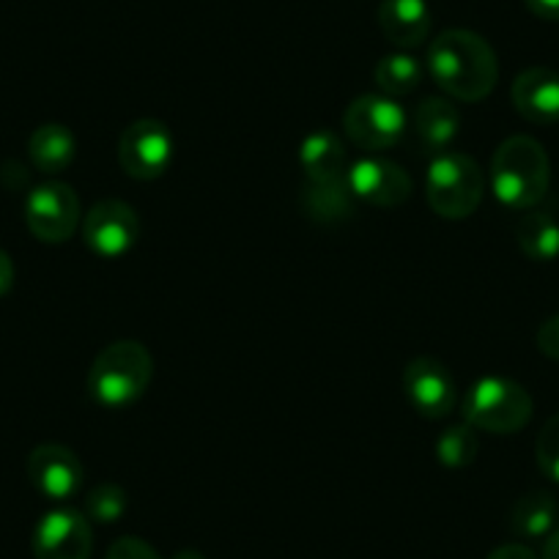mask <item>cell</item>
<instances>
[{
	"mask_svg": "<svg viewBox=\"0 0 559 559\" xmlns=\"http://www.w3.org/2000/svg\"><path fill=\"white\" fill-rule=\"evenodd\" d=\"M428 72L433 83L459 102H480L499 80V63L480 34L450 28L428 47Z\"/></svg>",
	"mask_w": 559,
	"mask_h": 559,
	"instance_id": "obj_1",
	"label": "cell"
},
{
	"mask_svg": "<svg viewBox=\"0 0 559 559\" xmlns=\"http://www.w3.org/2000/svg\"><path fill=\"white\" fill-rule=\"evenodd\" d=\"M491 192L502 206L530 212L540 206L551 185V163L546 148L530 134L502 140L491 157Z\"/></svg>",
	"mask_w": 559,
	"mask_h": 559,
	"instance_id": "obj_2",
	"label": "cell"
},
{
	"mask_svg": "<svg viewBox=\"0 0 559 559\" xmlns=\"http://www.w3.org/2000/svg\"><path fill=\"white\" fill-rule=\"evenodd\" d=\"M154 359L138 341H116L96 354L88 370V395L105 408L132 406L148 390Z\"/></svg>",
	"mask_w": 559,
	"mask_h": 559,
	"instance_id": "obj_3",
	"label": "cell"
},
{
	"mask_svg": "<svg viewBox=\"0 0 559 559\" xmlns=\"http://www.w3.org/2000/svg\"><path fill=\"white\" fill-rule=\"evenodd\" d=\"M461 408H464V423H469L472 428L508 437L526 428L535 403L519 381L504 376H483L466 390Z\"/></svg>",
	"mask_w": 559,
	"mask_h": 559,
	"instance_id": "obj_4",
	"label": "cell"
},
{
	"mask_svg": "<svg viewBox=\"0 0 559 559\" xmlns=\"http://www.w3.org/2000/svg\"><path fill=\"white\" fill-rule=\"evenodd\" d=\"M486 192L483 168L461 152L437 154L426 174L428 206L444 219H466L477 212Z\"/></svg>",
	"mask_w": 559,
	"mask_h": 559,
	"instance_id": "obj_5",
	"label": "cell"
},
{
	"mask_svg": "<svg viewBox=\"0 0 559 559\" xmlns=\"http://www.w3.org/2000/svg\"><path fill=\"white\" fill-rule=\"evenodd\" d=\"M343 129L354 146L379 154L406 134V110L386 94H362L343 112Z\"/></svg>",
	"mask_w": 559,
	"mask_h": 559,
	"instance_id": "obj_6",
	"label": "cell"
},
{
	"mask_svg": "<svg viewBox=\"0 0 559 559\" xmlns=\"http://www.w3.org/2000/svg\"><path fill=\"white\" fill-rule=\"evenodd\" d=\"M118 163L123 174L138 181L159 179L174 163V134L157 118L129 123L118 143Z\"/></svg>",
	"mask_w": 559,
	"mask_h": 559,
	"instance_id": "obj_7",
	"label": "cell"
},
{
	"mask_svg": "<svg viewBox=\"0 0 559 559\" xmlns=\"http://www.w3.org/2000/svg\"><path fill=\"white\" fill-rule=\"evenodd\" d=\"M25 225L47 245L72 239L80 225V198L63 181H45L25 198Z\"/></svg>",
	"mask_w": 559,
	"mask_h": 559,
	"instance_id": "obj_8",
	"label": "cell"
},
{
	"mask_svg": "<svg viewBox=\"0 0 559 559\" xmlns=\"http://www.w3.org/2000/svg\"><path fill=\"white\" fill-rule=\"evenodd\" d=\"M140 219L129 203L107 198L99 201L83 223V239L88 250L99 258H121L138 245Z\"/></svg>",
	"mask_w": 559,
	"mask_h": 559,
	"instance_id": "obj_9",
	"label": "cell"
},
{
	"mask_svg": "<svg viewBox=\"0 0 559 559\" xmlns=\"http://www.w3.org/2000/svg\"><path fill=\"white\" fill-rule=\"evenodd\" d=\"M403 390L414 412L426 419H444L459 403L453 373L433 357H417L403 370Z\"/></svg>",
	"mask_w": 559,
	"mask_h": 559,
	"instance_id": "obj_10",
	"label": "cell"
},
{
	"mask_svg": "<svg viewBox=\"0 0 559 559\" xmlns=\"http://www.w3.org/2000/svg\"><path fill=\"white\" fill-rule=\"evenodd\" d=\"M346 187L354 201L376 209H395L412 195V179L406 170L384 157H362L348 165Z\"/></svg>",
	"mask_w": 559,
	"mask_h": 559,
	"instance_id": "obj_11",
	"label": "cell"
},
{
	"mask_svg": "<svg viewBox=\"0 0 559 559\" xmlns=\"http://www.w3.org/2000/svg\"><path fill=\"white\" fill-rule=\"evenodd\" d=\"M94 532L88 519L72 508H56L41 515L34 530L36 559H91Z\"/></svg>",
	"mask_w": 559,
	"mask_h": 559,
	"instance_id": "obj_12",
	"label": "cell"
},
{
	"mask_svg": "<svg viewBox=\"0 0 559 559\" xmlns=\"http://www.w3.org/2000/svg\"><path fill=\"white\" fill-rule=\"evenodd\" d=\"M28 477L50 502H69L83 488V464L63 444H39L28 459Z\"/></svg>",
	"mask_w": 559,
	"mask_h": 559,
	"instance_id": "obj_13",
	"label": "cell"
},
{
	"mask_svg": "<svg viewBox=\"0 0 559 559\" xmlns=\"http://www.w3.org/2000/svg\"><path fill=\"white\" fill-rule=\"evenodd\" d=\"M513 105L526 121L551 127L559 123V74L546 67H532L513 80Z\"/></svg>",
	"mask_w": 559,
	"mask_h": 559,
	"instance_id": "obj_14",
	"label": "cell"
},
{
	"mask_svg": "<svg viewBox=\"0 0 559 559\" xmlns=\"http://www.w3.org/2000/svg\"><path fill=\"white\" fill-rule=\"evenodd\" d=\"M412 127L423 152L444 154L450 152L453 140L461 132V112L450 99L431 96V99H423L417 105L412 116Z\"/></svg>",
	"mask_w": 559,
	"mask_h": 559,
	"instance_id": "obj_15",
	"label": "cell"
},
{
	"mask_svg": "<svg viewBox=\"0 0 559 559\" xmlns=\"http://www.w3.org/2000/svg\"><path fill=\"white\" fill-rule=\"evenodd\" d=\"M379 25L397 50H414L431 34V9L426 0H384Z\"/></svg>",
	"mask_w": 559,
	"mask_h": 559,
	"instance_id": "obj_16",
	"label": "cell"
},
{
	"mask_svg": "<svg viewBox=\"0 0 559 559\" xmlns=\"http://www.w3.org/2000/svg\"><path fill=\"white\" fill-rule=\"evenodd\" d=\"M299 165L308 181H335L346 176V148L332 129H316L299 146Z\"/></svg>",
	"mask_w": 559,
	"mask_h": 559,
	"instance_id": "obj_17",
	"label": "cell"
},
{
	"mask_svg": "<svg viewBox=\"0 0 559 559\" xmlns=\"http://www.w3.org/2000/svg\"><path fill=\"white\" fill-rule=\"evenodd\" d=\"M28 154L39 174H63L74 159V134L63 123H41L31 134Z\"/></svg>",
	"mask_w": 559,
	"mask_h": 559,
	"instance_id": "obj_18",
	"label": "cell"
},
{
	"mask_svg": "<svg viewBox=\"0 0 559 559\" xmlns=\"http://www.w3.org/2000/svg\"><path fill=\"white\" fill-rule=\"evenodd\" d=\"M515 236H519L521 252L530 261L548 263L559 258V219L548 209H530L521 217Z\"/></svg>",
	"mask_w": 559,
	"mask_h": 559,
	"instance_id": "obj_19",
	"label": "cell"
},
{
	"mask_svg": "<svg viewBox=\"0 0 559 559\" xmlns=\"http://www.w3.org/2000/svg\"><path fill=\"white\" fill-rule=\"evenodd\" d=\"M302 209L316 223H343L354 214V195L346 187V176L335 181H308L302 192Z\"/></svg>",
	"mask_w": 559,
	"mask_h": 559,
	"instance_id": "obj_20",
	"label": "cell"
},
{
	"mask_svg": "<svg viewBox=\"0 0 559 559\" xmlns=\"http://www.w3.org/2000/svg\"><path fill=\"white\" fill-rule=\"evenodd\" d=\"M557 524V502L546 491H530L510 510V530L519 537H546Z\"/></svg>",
	"mask_w": 559,
	"mask_h": 559,
	"instance_id": "obj_21",
	"label": "cell"
},
{
	"mask_svg": "<svg viewBox=\"0 0 559 559\" xmlns=\"http://www.w3.org/2000/svg\"><path fill=\"white\" fill-rule=\"evenodd\" d=\"M376 85H379L381 94L386 96H406L412 91L419 88L423 78H426V69L412 52H390V56L381 58L376 63Z\"/></svg>",
	"mask_w": 559,
	"mask_h": 559,
	"instance_id": "obj_22",
	"label": "cell"
},
{
	"mask_svg": "<svg viewBox=\"0 0 559 559\" xmlns=\"http://www.w3.org/2000/svg\"><path fill=\"white\" fill-rule=\"evenodd\" d=\"M477 450H480V439H477V428H472L469 423L444 428L437 439V459L448 469L469 466L477 459Z\"/></svg>",
	"mask_w": 559,
	"mask_h": 559,
	"instance_id": "obj_23",
	"label": "cell"
},
{
	"mask_svg": "<svg viewBox=\"0 0 559 559\" xmlns=\"http://www.w3.org/2000/svg\"><path fill=\"white\" fill-rule=\"evenodd\" d=\"M127 504L129 497L121 486H116V483H99L85 497V519L96 521V524H116L127 513Z\"/></svg>",
	"mask_w": 559,
	"mask_h": 559,
	"instance_id": "obj_24",
	"label": "cell"
},
{
	"mask_svg": "<svg viewBox=\"0 0 559 559\" xmlns=\"http://www.w3.org/2000/svg\"><path fill=\"white\" fill-rule=\"evenodd\" d=\"M535 459L548 480L559 483V414H554L546 426L540 428L535 442Z\"/></svg>",
	"mask_w": 559,
	"mask_h": 559,
	"instance_id": "obj_25",
	"label": "cell"
},
{
	"mask_svg": "<svg viewBox=\"0 0 559 559\" xmlns=\"http://www.w3.org/2000/svg\"><path fill=\"white\" fill-rule=\"evenodd\" d=\"M105 559H163L157 554V548L148 546L146 540L140 537H118L110 548H107Z\"/></svg>",
	"mask_w": 559,
	"mask_h": 559,
	"instance_id": "obj_26",
	"label": "cell"
},
{
	"mask_svg": "<svg viewBox=\"0 0 559 559\" xmlns=\"http://www.w3.org/2000/svg\"><path fill=\"white\" fill-rule=\"evenodd\" d=\"M537 348L548 359L559 362V316H551V319L543 321L540 330H537Z\"/></svg>",
	"mask_w": 559,
	"mask_h": 559,
	"instance_id": "obj_27",
	"label": "cell"
},
{
	"mask_svg": "<svg viewBox=\"0 0 559 559\" xmlns=\"http://www.w3.org/2000/svg\"><path fill=\"white\" fill-rule=\"evenodd\" d=\"M535 17L548 20V23H559V0H524Z\"/></svg>",
	"mask_w": 559,
	"mask_h": 559,
	"instance_id": "obj_28",
	"label": "cell"
},
{
	"mask_svg": "<svg viewBox=\"0 0 559 559\" xmlns=\"http://www.w3.org/2000/svg\"><path fill=\"white\" fill-rule=\"evenodd\" d=\"M488 559H537V554L532 548L521 546V543H508V546L493 548Z\"/></svg>",
	"mask_w": 559,
	"mask_h": 559,
	"instance_id": "obj_29",
	"label": "cell"
},
{
	"mask_svg": "<svg viewBox=\"0 0 559 559\" xmlns=\"http://www.w3.org/2000/svg\"><path fill=\"white\" fill-rule=\"evenodd\" d=\"M12 283H14V263L9 258V252L0 250V297H7L12 292Z\"/></svg>",
	"mask_w": 559,
	"mask_h": 559,
	"instance_id": "obj_30",
	"label": "cell"
},
{
	"mask_svg": "<svg viewBox=\"0 0 559 559\" xmlns=\"http://www.w3.org/2000/svg\"><path fill=\"white\" fill-rule=\"evenodd\" d=\"M543 559H559V530H554L548 535L546 548H543Z\"/></svg>",
	"mask_w": 559,
	"mask_h": 559,
	"instance_id": "obj_31",
	"label": "cell"
},
{
	"mask_svg": "<svg viewBox=\"0 0 559 559\" xmlns=\"http://www.w3.org/2000/svg\"><path fill=\"white\" fill-rule=\"evenodd\" d=\"M174 559H206L201 551H195V548H181V551L174 554Z\"/></svg>",
	"mask_w": 559,
	"mask_h": 559,
	"instance_id": "obj_32",
	"label": "cell"
}]
</instances>
